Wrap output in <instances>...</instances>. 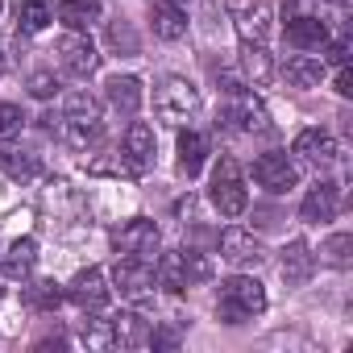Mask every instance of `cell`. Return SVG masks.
Segmentation results:
<instances>
[{"mask_svg": "<svg viewBox=\"0 0 353 353\" xmlns=\"http://www.w3.org/2000/svg\"><path fill=\"white\" fill-rule=\"evenodd\" d=\"M229 17L241 30V42H266L270 34V9L266 0H229Z\"/></svg>", "mask_w": 353, "mask_h": 353, "instance_id": "obj_9", "label": "cell"}, {"mask_svg": "<svg viewBox=\"0 0 353 353\" xmlns=\"http://www.w3.org/2000/svg\"><path fill=\"white\" fill-rule=\"evenodd\" d=\"M262 312H266V291H262L258 279L237 274V279H225V283H221L216 316H221L225 324H245V320H254V316H262Z\"/></svg>", "mask_w": 353, "mask_h": 353, "instance_id": "obj_2", "label": "cell"}, {"mask_svg": "<svg viewBox=\"0 0 353 353\" xmlns=\"http://www.w3.org/2000/svg\"><path fill=\"white\" fill-rule=\"evenodd\" d=\"M0 166H5V150H0Z\"/></svg>", "mask_w": 353, "mask_h": 353, "instance_id": "obj_39", "label": "cell"}, {"mask_svg": "<svg viewBox=\"0 0 353 353\" xmlns=\"http://www.w3.org/2000/svg\"><path fill=\"white\" fill-rule=\"evenodd\" d=\"M283 279H287V287H303L307 279H312V266H316V258H312V250H307V241H287V250H283Z\"/></svg>", "mask_w": 353, "mask_h": 353, "instance_id": "obj_14", "label": "cell"}, {"mask_svg": "<svg viewBox=\"0 0 353 353\" xmlns=\"http://www.w3.org/2000/svg\"><path fill=\"white\" fill-rule=\"evenodd\" d=\"M332 88H336V96H353V71H349V67H341Z\"/></svg>", "mask_w": 353, "mask_h": 353, "instance_id": "obj_37", "label": "cell"}, {"mask_svg": "<svg viewBox=\"0 0 353 353\" xmlns=\"http://www.w3.org/2000/svg\"><path fill=\"white\" fill-rule=\"evenodd\" d=\"M83 345L108 349L112 345V320H83Z\"/></svg>", "mask_w": 353, "mask_h": 353, "instance_id": "obj_30", "label": "cell"}, {"mask_svg": "<svg viewBox=\"0 0 353 353\" xmlns=\"http://www.w3.org/2000/svg\"><path fill=\"white\" fill-rule=\"evenodd\" d=\"M270 71H274V63H270L266 46L262 42H241V75H245V83H266Z\"/></svg>", "mask_w": 353, "mask_h": 353, "instance_id": "obj_23", "label": "cell"}, {"mask_svg": "<svg viewBox=\"0 0 353 353\" xmlns=\"http://www.w3.org/2000/svg\"><path fill=\"white\" fill-rule=\"evenodd\" d=\"M0 291H5V287H0Z\"/></svg>", "mask_w": 353, "mask_h": 353, "instance_id": "obj_42", "label": "cell"}, {"mask_svg": "<svg viewBox=\"0 0 353 353\" xmlns=\"http://www.w3.org/2000/svg\"><path fill=\"white\" fill-rule=\"evenodd\" d=\"M112 250H117L121 258L158 262V225H154V221H145V216L125 221V225L112 233Z\"/></svg>", "mask_w": 353, "mask_h": 353, "instance_id": "obj_4", "label": "cell"}, {"mask_svg": "<svg viewBox=\"0 0 353 353\" xmlns=\"http://www.w3.org/2000/svg\"><path fill=\"white\" fill-rule=\"evenodd\" d=\"M174 5H179V0H174Z\"/></svg>", "mask_w": 353, "mask_h": 353, "instance_id": "obj_41", "label": "cell"}, {"mask_svg": "<svg viewBox=\"0 0 353 353\" xmlns=\"http://www.w3.org/2000/svg\"><path fill=\"white\" fill-rule=\"evenodd\" d=\"M328 5H336V9H345V5H349V0H328Z\"/></svg>", "mask_w": 353, "mask_h": 353, "instance_id": "obj_38", "label": "cell"}, {"mask_svg": "<svg viewBox=\"0 0 353 353\" xmlns=\"http://www.w3.org/2000/svg\"><path fill=\"white\" fill-rule=\"evenodd\" d=\"M254 179H258L270 196H283V192H291V188L299 183V170H295V162H291L287 154H258Z\"/></svg>", "mask_w": 353, "mask_h": 353, "instance_id": "obj_8", "label": "cell"}, {"mask_svg": "<svg viewBox=\"0 0 353 353\" xmlns=\"http://www.w3.org/2000/svg\"><path fill=\"white\" fill-rule=\"evenodd\" d=\"M50 129H59V137L71 145V150H88L96 137H100V100L92 92H71L63 100V112H59V125L50 121Z\"/></svg>", "mask_w": 353, "mask_h": 353, "instance_id": "obj_1", "label": "cell"}, {"mask_svg": "<svg viewBox=\"0 0 353 353\" xmlns=\"http://www.w3.org/2000/svg\"><path fill=\"white\" fill-rule=\"evenodd\" d=\"M183 266H188V283H204L212 274V266H208V258L200 250H183Z\"/></svg>", "mask_w": 353, "mask_h": 353, "instance_id": "obj_32", "label": "cell"}, {"mask_svg": "<svg viewBox=\"0 0 353 353\" xmlns=\"http://www.w3.org/2000/svg\"><path fill=\"white\" fill-rule=\"evenodd\" d=\"M320 254H324V262H328V266H349L353 237H349V233H336V237H328V241H324V250H320Z\"/></svg>", "mask_w": 353, "mask_h": 353, "instance_id": "obj_29", "label": "cell"}, {"mask_svg": "<svg viewBox=\"0 0 353 353\" xmlns=\"http://www.w3.org/2000/svg\"><path fill=\"white\" fill-rule=\"evenodd\" d=\"M108 38H112V46H117V50L125 46V54H137V38H133V30H129V26H112V30H108Z\"/></svg>", "mask_w": 353, "mask_h": 353, "instance_id": "obj_34", "label": "cell"}, {"mask_svg": "<svg viewBox=\"0 0 353 353\" xmlns=\"http://www.w3.org/2000/svg\"><path fill=\"white\" fill-rule=\"evenodd\" d=\"M212 204L221 208V216H241L245 204H250V196L241 188V170H237L233 158H221V166L212 174Z\"/></svg>", "mask_w": 353, "mask_h": 353, "instance_id": "obj_5", "label": "cell"}, {"mask_svg": "<svg viewBox=\"0 0 353 353\" xmlns=\"http://www.w3.org/2000/svg\"><path fill=\"white\" fill-rule=\"evenodd\" d=\"M21 299H26L30 312H54V307L63 303V291H59L54 279H38V283H26Z\"/></svg>", "mask_w": 353, "mask_h": 353, "instance_id": "obj_26", "label": "cell"}, {"mask_svg": "<svg viewBox=\"0 0 353 353\" xmlns=\"http://www.w3.org/2000/svg\"><path fill=\"white\" fill-rule=\"evenodd\" d=\"M150 345L154 349H174V345H179V336H174L170 328H150Z\"/></svg>", "mask_w": 353, "mask_h": 353, "instance_id": "obj_36", "label": "cell"}, {"mask_svg": "<svg viewBox=\"0 0 353 353\" xmlns=\"http://www.w3.org/2000/svg\"><path fill=\"white\" fill-rule=\"evenodd\" d=\"M34 262H38V241H34V237L13 241V245H9V254H5V279L26 283V279L34 274Z\"/></svg>", "mask_w": 353, "mask_h": 353, "instance_id": "obj_18", "label": "cell"}, {"mask_svg": "<svg viewBox=\"0 0 353 353\" xmlns=\"http://www.w3.org/2000/svg\"><path fill=\"white\" fill-rule=\"evenodd\" d=\"M283 75H287L291 88H316L324 79V63L320 59H307V54H291L283 63Z\"/></svg>", "mask_w": 353, "mask_h": 353, "instance_id": "obj_24", "label": "cell"}, {"mask_svg": "<svg viewBox=\"0 0 353 353\" xmlns=\"http://www.w3.org/2000/svg\"><path fill=\"white\" fill-rule=\"evenodd\" d=\"M108 104L121 117H137V108H141V79H133V75L108 79Z\"/></svg>", "mask_w": 353, "mask_h": 353, "instance_id": "obj_20", "label": "cell"}, {"mask_svg": "<svg viewBox=\"0 0 353 353\" xmlns=\"http://www.w3.org/2000/svg\"><path fill=\"white\" fill-rule=\"evenodd\" d=\"M154 274H158V283H162L166 291H174V295H179L183 287H192V283H188V266H183V250L166 254V258L154 266Z\"/></svg>", "mask_w": 353, "mask_h": 353, "instance_id": "obj_28", "label": "cell"}, {"mask_svg": "<svg viewBox=\"0 0 353 353\" xmlns=\"http://www.w3.org/2000/svg\"><path fill=\"white\" fill-rule=\"evenodd\" d=\"M59 79H54V71H34L30 75V96H38V100H50V96H59Z\"/></svg>", "mask_w": 353, "mask_h": 353, "instance_id": "obj_31", "label": "cell"}, {"mask_svg": "<svg viewBox=\"0 0 353 353\" xmlns=\"http://www.w3.org/2000/svg\"><path fill=\"white\" fill-rule=\"evenodd\" d=\"M299 216L307 225H320V221H332L336 216V183H316L307 196H303V208Z\"/></svg>", "mask_w": 353, "mask_h": 353, "instance_id": "obj_16", "label": "cell"}, {"mask_svg": "<svg viewBox=\"0 0 353 353\" xmlns=\"http://www.w3.org/2000/svg\"><path fill=\"white\" fill-rule=\"evenodd\" d=\"M295 154L307 162V166H332L336 162V141H332V133H324V129H303L299 137H295Z\"/></svg>", "mask_w": 353, "mask_h": 353, "instance_id": "obj_13", "label": "cell"}, {"mask_svg": "<svg viewBox=\"0 0 353 353\" xmlns=\"http://www.w3.org/2000/svg\"><path fill=\"white\" fill-rule=\"evenodd\" d=\"M50 21H54V13L46 0H17V30L21 34H42Z\"/></svg>", "mask_w": 353, "mask_h": 353, "instance_id": "obj_27", "label": "cell"}, {"mask_svg": "<svg viewBox=\"0 0 353 353\" xmlns=\"http://www.w3.org/2000/svg\"><path fill=\"white\" fill-rule=\"evenodd\" d=\"M121 158L129 162L133 174H145L154 166V129L145 121H133L125 129V141H121Z\"/></svg>", "mask_w": 353, "mask_h": 353, "instance_id": "obj_10", "label": "cell"}, {"mask_svg": "<svg viewBox=\"0 0 353 353\" xmlns=\"http://www.w3.org/2000/svg\"><path fill=\"white\" fill-rule=\"evenodd\" d=\"M67 299L79 307V312H100L104 303H108V287H104V270H96V266H88V270H79L75 279H71V287H67Z\"/></svg>", "mask_w": 353, "mask_h": 353, "instance_id": "obj_11", "label": "cell"}, {"mask_svg": "<svg viewBox=\"0 0 353 353\" xmlns=\"http://www.w3.org/2000/svg\"><path fill=\"white\" fill-rule=\"evenodd\" d=\"M221 258L233 262V266H258L266 258V245L245 229H225L221 233Z\"/></svg>", "mask_w": 353, "mask_h": 353, "instance_id": "obj_12", "label": "cell"}, {"mask_svg": "<svg viewBox=\"0 0 353 353\" xmlns=\"http://www.w3.org/2000/svg\"><path fill=\"white\" fill-rule=\"evenodd\" d=\"M21 125H26V117L17 104H0V137H17Z\"/></svg>", "mask_w": 353, "mask_h": 353, "instance_id": "obj_33", "label": "cell"}, {"mask_svg": "<svg viewBox=\"0 0 353 353\" xmlns=\"http://www.w3.org/2000/svg\"><path fill=\"white\" fill-rule=\"evenodd\" d=\"M112 283H117V291H121L125 299H145V295L154 291L158 274H154V262H141V258H117V266H112Z\"/></svg>", "mask_w": 353, "mask_h": 353, "instance_id": "obj_7", "label": "cell"}, {"mask_svg": "<svg viewBox=\"0 0 353 353\" xmlns=\"http://www.w3.org/2000/svg\"><path fill=\"white\" fill-rule=\"evenodd\" d=\"M112 345L145 349V345H150V320H141L137 312H121V316H112Z\"/></svg>", "mask_w": 353, "mask_h": 353, "instance_id": "obj_17", "label": "cell"}, {"mask_svg": "<svg viewBox=\"0 0 353 353\" xmlns=\"http://www.w3.org/2000/svg\"><path fill=\"white\" fill-rule=\"evenodd\" d=\"M324 59H328L332 67H345V63H349V38H336V42H328Z\"/></svg>", "mask_w": 353, "mask_h": 353, "instance_id": "obj_35", "label": "cell"}, {"mask_svg": "<svg viewBox=\"0 0 353 353\" xmlns=\"http://www.w3.org/2000/svg\"><path fill=\"white\" fill-rule=\"evenodd\" d=\"M154 34L162 38V42H179L183 34H188V13L174 5V0H166V5H154Z\"/></svg>", "mask_w": 353, "mask_h": 353, "instance_id": "obj_21", "label": "cell"}, {"mask_svg": "<svg viewBox=\"0 0 353 353\" xmlns=\"http://www.w3.org/2000/svg\"><path fill=\"white\" fill-rule=\"evenodd\" d=\"M287 42L299 46V50H316L328 42V26L320 17H291L287 21Z\"/></svg>", "mask_w": 353, "mask_h": 353, "instance_id": "obj_19", "label": "cell"}, {"mask_svg": "<svg viewBox=\"0 0 353 353\" xmlns=\"http://www.w3.org/2000/svg\"><path fill=\"white\" fill-rule=\"evenodd\" d=\"M154 108H158L162 121L183 125V121H192V117L200 112V92H196V83L183 79V75H166V79L158 83V92H154Z\"/></svg>", "mask_w": 353, "mask_h": 353, "instance_id": "obj_3", "label": "cell"}, {"mask_svg": "<svg viewBox=\"0 0 353 353\" xmlns=\"http://www.w3.org/2000/svg\"><path fill=\"white\" fill-rule=\"evenodd\" d=\"M204 162H208V137L196 133V129H183V133H179V166H183L188 174H200Z\"/></svg>", "mask_w": 353, "mask_h": 353, "instance_id": "obj_25", "label": "cell"}, {"mask_svg": "<svg viewBox=\"0 0 353 353\" xmlns=\"http://www.w3.org/2000/svg\"><path fill=\"white\" fill-rule=\"evenodd\" d=\"M0 71H5V54H0Z\"/></svg>", "mask_w": 353, "mask_h": 353, "instance_id": "obj_40", "label": "cell"}, {"mask_svg": "<svg viewBox=\"0 0 353 353\" xmlns=\"http://www.w3.org/2000/svg\"><path fill=\"white\" fill-rule=\"evenodd\" d=\"M54 54H59V67H63L67 75H75V79H88V75L96 71V63H100V54H96V46H92V38H88L83 30L63 34V38L54 42Z\"/></svg>", "mask_w": 353, "mask_h": 353, "instance_id": "obj_6", "label": "cell"}, {"mask_svg": "<svg viewBox=\"0 0 353 353\" xmlns=\"http://www.w3.org/2000/svg\"><path fill=\"white\" fill-rule=\"evenodd\" d=\"M225 121H237V129H245V133H266V129H270L266 108H262L254 96H245V92L233 96V108L225 112Z\"/></svg>", "mask_w": 353, "mask_h": 353, "instance_id": "obj_15", "label": "cell"}, {"mask_svg": "<svg viewBox=\"0 0 353 353\" xmlns=\"http://www.w3.org/2000/svg\"><path fill=\"white\" fill-rule=\"evenodd\" d=\"M104 13V0H63L59 5V21L67 30H88L92 21H100Z\"/></svg>", "mask_w": 353, "mask_h": 353, "instance_id": "obj_22", "label": "cell"}]
</instances>
